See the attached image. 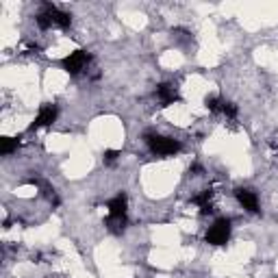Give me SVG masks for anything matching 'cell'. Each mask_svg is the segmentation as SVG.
Here are the masks:
<instances>
[{"label": "cell", "mask_w": 278, "mask_h": 278, "mask_svg": "<svg viewBox=\"0 0 278 278\" xmlns=\"http://www.w3.org/2000/svg\"><path fill=\"white\" fill-rule=\"evenodd\" d=\"M70 13H63L59 11L54 5H44L42 13L37 15V24L42 29H50V26H61V29H68L70 26Z\"/></svg>", "instance_id": "cell-1"}, {"label": "cell", "mask_w": 278, "mask_h": 278, "mask_svg": "<svg viewBox=\"0 0 278 278\" xmlns=\"http://www.w3.org/2000/svg\"><path fill=\"white\" fill-rule=\"evenodd\" d=\"M146 142H148V148L159 154V157H170V154H176L181 150V144L176 139L170 137H161V135H146Z\"/></svg>", "instance_id": "cell-2"}, {"label": "cell", "mask_w": 278, "mask_h": 278, "mask_svg": "<svg viewBox=\"0 0 278 278\" xmlns=\"http://www.w3.org/2000/svg\"><path fill=\"white\" fill-rule=\"evenodd\" d=\"M228 237H231V219L222 217L207 231V243H211V246H224Z\"/></svg>", "instance_id": "cell-3"}, {"label": "cell", "mask_w": 278, "mask_h": 278, "mask_svg": "<svg viewBox=\"0 0 278 278\" xmlns=\"http://www.w3.org/2000/svg\"><path fill=\"white\" fill-rule=\"evenodd\" d=\"M87 63H89V54L85 50H74L63 59V68H65V72H70V74H78L80 70H85Z\"/></svg>", "instance_id": "cell-4"}, {"label": "cell", "mask_w": 278, "mask_h": 278, "mask_svg": "<svg viewBox=\"0 0 278 278\" xmlns=\"http://www.w3.org/2000/svg\"><path fill=\"white\" fill-rule=\"evenodd\" d=\"M57 113H59V109H57L54 104H46V107H42L39 116H37L35 122L31 124V130H35V128H39V126H50L52 122L57 120Z\"/></svg>", "instance_id": "cell-5"}, {"label": "cell", "mask_w": 278, "mask_h": 278, "mask_svg": "<svg viewBox=\"0 0 278 278\" xmlns=\"http://www.w3.org/2000/svg\"><path fill=\"white\" fill-rule=\"evenodd\" d=\"M237 200H239V204L246 211H250V213H257L259 211V198L255 191L250 189H237Z\"/></svg>", "instance_id": "cell-6"}, {"label": "cell", "mask_w": 278, "mask_h": 278, "mask_svg": "<svg viewBox=\"0 0 278 278\" xmlns=\"http://www.w3.org/2000/svg\"><path fill=\"white\" fill-rule=\"evenodd\" d=\"M157 98L161 100L163 107H168V104H172L174 100H178V94H176V89L172 87V85L163 83V85H159V87H157Z\"/></svg>", "instance_id": "cell-7"}, {"label": "cell", "mask_w": 278, "mask_h": 278, "mask_svg": "<svg viewBox=\"0 0 278 278\" xmlns=\"http://www.w3.org/2000/svg\"><path fill=\"white\" fill-rule=\"evenodd\" d=\"M109 215L113 217H124L126 215V196H116L113 200H109Z\"/></svg>", "instance_id": "cell-8"}, {"label": "cell", "mask_w": 278, "mask_h": 278, "mask_svg": "<svg viewBox=\"0 0 278 278\" xmlns=\"http://www.w3.org/2000/svg\"><path fill=\"white\" fill-rule=\"evenodd\" d=\"M107 226H109V231L116 233V235L124 233V228H126V215H124V217H113V215H109V217H107Z\"/></svg>", "instance_id": "cell-9"}, {"label": "cell", "mask_w": 278, "mask_h": 278, "mask_svg": "<svg viewBox=\"0 0 278 278\" xmlns=\"http://www.w3.org/2000/svg\"><path fill=\"white\" fill-rule=\"evenodd\" d=\"M211 191L207 189V191H202L200 196H196V198H193V202L196 204H200V211H202V213H211V211H213V209H211Z\"/></svg>", "instance_id": "cell-10"}, {"label": "cell", "mask_w": 278, "mask_h": 278, "mask_svg": "<svg viewBox=\"0 0 278 278\" xmlns=\"http://www.w3.org/2000/svg\"><path fill=\"white\" fill-rule=\"evenodd\" d=\"M15 148H18V139H15V137H5L3 144H0V154H5V157H7V154H11Z\"/></svg>", "instance_id": "cell-11"}, {"label": "cell", "mask_w": 278, "mask_h": 278, "mask_svg": "<svg viewBox=\"0 0 278 278\" xmlns=\"http://www.w3.org/2000/svg\"><path fill=\"white\" fill-rule=\"evenodd\" d=\"M224 102L219 100V98H207V109L209 111H222Z\"/></svg>", "instance_id": "cell-12"}, {"label": "cell", "mask_w": 278, "mask_h": 278, "mask_svg": "<svg viewBox=\"0 0 278 278\" xmlns=\"http://www.w3.org/2000/svg\"><path fill=\"white\" fill-rule=\"evenodd\" d=\"M222 113H226L228 118H237V107L233 102H224V107H222Z\"/></svg>", "instance_id": "cell-13"}, {"label": "cell", "mask_w": 278, "mask_h": 278, "mask_svg": "<svg viewBox=\"0 0 278 278\" xmlns=\"http://www.w3.org/2000/svg\"><path fill=\"white\" fill-rule=\"evenodd\" d=\"M118 157H120L118 150H107V152H104V161H107V163H113Z\"/></svg>", "instance_id": "cell-14"}]
</instances>
